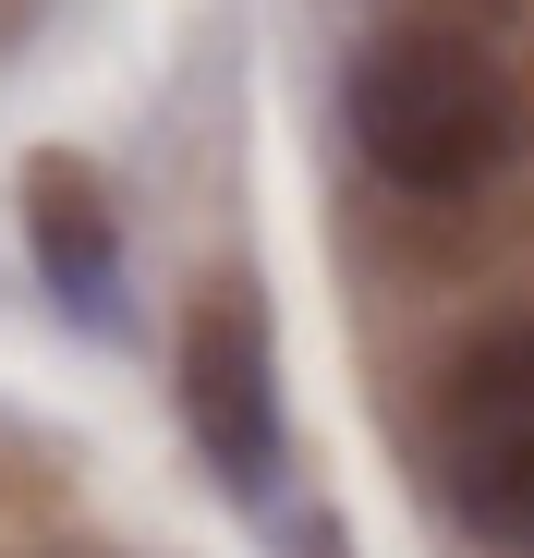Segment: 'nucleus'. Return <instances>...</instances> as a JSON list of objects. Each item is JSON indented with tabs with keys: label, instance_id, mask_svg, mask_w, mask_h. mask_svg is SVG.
<instances>
[{
	"label": "nucleus",
	"instance_id": "f257e3e1",
	"mask_svg": "<svg viewBox=\"0 0 534 558\" xmlns=\"http://www.w3.org/2000/svg\"><path fill=\"white\" fill-rule=\"evenodd\" d=\"M340 110H352L365 170L401 182V195H486V182L522 158V134H534L510 61L486 37H462V25H389V37H365Z\"/></svg>",
	"mask_w": 534,
	"mask_h": 558
},
{
	"label": "nucleus",
	"instance_id": "f03ea898",
	"mask_svg": "<svg viewBox=\"0 0 534 558\" xmlns=\"http://www.w3.org/2000/svg\"><path fill=\"white\" fill-rule=\"evenodd\" d=\"M425 449L462 534H486L498 558H534V316H498L450 352Z\"/></svg>",
	"mask_w": 534,
	"mask_h": 558
},
{
	"label": "nucleus",
	"instance_id": "7ed1b4c3",
	"mask_svg": "<svg viewBox=\"0 0 534 558\" xmlns=\"http://www.w3.org/2000/svg\"><path fill=\"white\" fill-rule=\"evenodd\" d=\"M170 389H183V425L207 449V474L231 498H267L292 474V413H280V352H267V316L243 279H207L183 304V340H170Z\"/></svg>",
	"mask_w": 534,
	"mask_h": 558
},
{
	"label": "nucleus",
	"instance_id": "20e7f679",
	"mask_svg": "<svg viewBox=\"0 0 534 558\" xmlns=\"http://www.w3.org/2000/svg\"><path fill=\"white\" fill-rule=\"evenodd\" d=\"M25 243H37V267H49V292H61L85 328H110L122 231H110V195H98L85 158H37V170H25Z\"/></svg>",
	"mask_w": 534,
	"mask_h": 558
}]
</instances>
